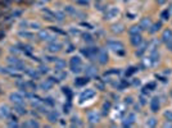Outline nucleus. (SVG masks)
I'll list each match as a JSON object with an SVG mask.
<instances>
[{
	"label": "nucleus",
	"mask_w": 172,
	"mask_h": 128,
	"mask_svg": "<svg viewBox=\"0 0 172 128\" xmlns=\"http://www.w3.org/2000/svg\"><path fill=\"white\" fill-rule=\"evenodd\" d=\"M107 45H108V48H109V49L114 50V51H117V53H121V54H123V49H125V46H123V44H122L121 41L109 40V41H108V42H107Z\"/></svg>",
	"instance_id": "f257e3e1"
},
{
	"label": "nucleus",
	"mask_w": 172,
	"mask_h": 128,
	"mask_svg": "<svg viewBox=\"0 0 172 128\" xmlns=\"http://www.w3.org/2000/svg\"><path fill=\"white\" fill-rule=\"evenodd\" d=\"M8 63L12 65L13 69H16V71H25V63L23 62H21L19 59H17V58H9L8 59Z\"/></svg>",
	"instance_id": "f03ea898"
},
{
	"label": "nucleus",
	"mask_w": 172,
	"mask_h": 128,
	"mask_svg": "<svg viewBox=\"0 0 172 128\" xmlns=\"http://www.w3.org/2000/svg\"><path fill=\"white\" fill-rule=\"evenodd\" d=\"M95 96V91L91 90V88H87V90H85L82 94L80 95V103H84L85 100H89V99H91Z\"/></svg>",
	"instance_id": "7ed1b4c3"
},
{
	"label": "nucleus",
	"mask_w": 172,
	"mask_h": 128,
	"mask_svg": "<svg viewBox=\"0 0 172 128\" xmlns=\"http://www.w3.org/2000/svg\"><path fill=\"white\" fill-rule=\"evenodd\" d=\"M96 59H98V62L100 63V64H105L108 62V54H107L105 50L99 49V53H98V55H96Z\"/></svg>",
	"instance_id": "20e7f679"
},
{
	"label": "nucleus",
	"mask_w": 172,
	"mask_h": 128,
	"mask_svg": "<svg viewBox=\"0 0 172 128\" xmlns=\"http://www.w3.org/2000/svg\"><path fill=\"white\" fill-rule=\"evenodd\" d=\"M10 101L12 103H14L16 105L18 104H23V96H22L21 94H18V92H14V94H10Z\"/></svg>",
	"instance_id": "39448f33"
},
{
	"label": "nucleus",
	"mask_w": 172,
	"mask_h": 128,
	"mask_svg": "<svg viewBox=\"0 0 172 128\" xmlns=\"http://www.w3.org/2000/svg\"><path fill=\"white\" fill-rule=\"evenodd\" d=\"M39 37L41 39V40H44V41L46 40V41H52V42H53V41H55V40H57V36L54 37V36H52V35L49 33L48 31H40Z\"/></svg>",
	"instance_id": "423d86ee"
},
{
	"label": "nucleus",
	"mask_w": 172,
	"mask_h": 128,
	"mask_svg": "<svg viewBox=\"0 0 172 128\" xmlns=\"http://www.w3.org/2000/svg\"><path fill=\"white\" fill-rule=\"evenodd\" d=\"M60 49H62V44L57 42V41H53V42L48 45V50L50 53H58V51H60Z\"/></svg>",
	"instance_id": "0eeeda50"
},
{
	"label": "nucleus",
	"mask_w": 172,
	"mask_h": 128,
	"mask_svg": "<svg viewBox=\"0 0 172 128\" xmlns=\"http://www.w3.org/2000/svg\"><path fill=\"white\" fill-rule=\"evenodd\" d=\"M99 119H100V117H99V114H98L96 112H89V113H87V120L91 123V124L98 123Z\"/></svg>",
	"instance_id": "6e6552de"
},
{
	"label": "nucleus",
	"mask_w": 172,
	"mask_h": 128,
	"mask_svg": "<svg viewBox=\"0 0 172 128\" xmlns=\"http://www.w3.org/2000/svg\"><path fill=\"white\" fill-rule=\"evenodd\" d=\"M118 8H109V10L107 12V14H105V19H112V18H114L118 16Z\"/></svg>",
	"instance_id": "1a4fd4ad"
},
{
	"label": "nucleus",
	"mask_w": 172,
	"mask_h": 128,
	"mask_svg": "<svg viewBox=\"0 0 172 128\" xmlns=\"http://www.w3.org/2000/svg\"><path fill=\"white\" fill-rule=\"evenodd\" d=\"M143 42V39L140 35H132L131 36V44L134 45V46H139V45H141Z\"/></svg>",
	"instance_id": "9d476101"
},
{
	"label": "nucleus",
	"mask_w": 172,
	"mask_h": 128,
	"mask_svg": "<svg viewBox=\"0 0 172 128\" xmlns=\"http://www.w3.org/2000/svg\"><path fill=\"white\" fill-rule=\"evenodd\" d=\"M140 27H141V30H148L152 27V22L149 18H143L141 22H140Z\"/></svg>",
	"instance_id": "9b49d317"
},
{
	"label": "nucleus",
	"mask_w": 172,
	"mask_h": 128,
	"mask_svg": "<svg viewBox=\"0 0 172 128\" xmlns=\"http://www.w3.org/2000/svg\"><path fill=\"white\" fill-rule=\"evenodd\" d=\"M48 119L50 120L52 123H54V122H57L58 119H59V114H58L55 110H52V112H49L48 113Z\"/></svg>",
	"instance_id": "f8f14e48"
},
{
	"label": "nucleus",
	"mask_w": 172,
	"mask_h": 128,
	"mask_svg": "<svg viewBox=\"0 0 172 128\" xmlns=\"http://www.w3.org/2000/svg\"><path fill=\"white\" fill-rule=\"evenodd\" d=\"M150 109H152V112H158V109H159V100H158V97H153L152 99Z\"/></svg>",
	"instance_id": "ddd939ff"
},
{
	"label": "nucleus",
	"mask_w": 172,
	"mask_h": 128,
	"mask_svg": "<svg viewBox=\"0 0 172 128\" xmlns=\"http://www.w3.org/2000/svg\"><path fill=\"white\" fill-rule=\"evenodd\" d=\"M85 72H86V74H87V76H96L98 69L94 65H87V67H86V69H85Z\"/></svg>",
	"instance_id": "4468645a"
},
{
	"label": "nucleus",
	"mask_w": 172,
	"mask_h": 128,
	"mask_svg": "<svg viewBox=\"0 0 172 128\" xmlns=\"http://www.w3.org/2000/svg\"><path fill=\"white\" fill-rule=\"evenodd\" d=\"M0 115L1 117H9L10 115V110H9V108L7 105H1V106H0Z\"/></svg>",
	"instance_id": "2eb2a0df"
},
{
	"label": "nucleus",
	"mask_w": 172,
	"mask_h": 128,
	"mask_svg": "<svg viewBox=\"0 0 172 128\" xmlns=\"http://www.w3.org/2000/svg\"><path fill=\"white\" fill-rule=\"evenodd\" d=\"M40 87H41L43 90H45V91H48V90H50L53 87V82L50 80H46V81H44L43 83L40 85Z\"/></svg>",
	"instance_id": "dca6fc26"
},
{
	"label": "nucleus",
	"mask_w": 172,
	"mask_h": 128,
	"mask_svg": "<svg viewBox=\"0 0 172 128\" xmlns=\"http://www.w3.org/2000/svg\"><path fill=\"white\" fill-rule=\"evenodd\" d=\"M134 122H135V115H134V114H130V115L126 118V120L123 122V126L125 127H130Z\"/></svg>",
	"instance_id": "f3484780"
},
{
	"label": "nucleus",
	"mask_w": 172,
	"mask_h": 128,
	"mask_svg": "<svg viewBox=\"0 0 172 128\" xmlns=\"http://www.w3.org/2000/svg\"><path fill=\"white\" fill-rule=\"evenodd\" d=\"M162 39H163L166 42H167V41H171V40H172V31H171V30H166V31L163 32V36H162Z\"/></svg>",
	"instance_id": "a211bd4d"
},
{
	"label": "nucleus",
	"mask_w": 172,
	"mask_h": 128,
	"mask_svg": "<svg viewBox=\"0 0 172 128\" xmlns=\"http://www.w3.org/2000/svg\"><path fill=\"white\" fill-rule=\"evenodd\" d=\"M140 31H141V27L140 26H132L129 32H130V35L132 36V35H140Z\"/></svg>",
	"instance_id": "6ab92c4d"
},
{
	"label": "nucleus",
	"mask_w": 172,
	"mask_h": 128,
	"mask_svg": "<svg viewBox=\"0 0 172 128\" xmlns=\"http://www.w3.org/2000/svg\"><path fill=\"white\" fill-rule=\"evenodd\" d=\"M64 67H66V62L62 60V59H57V60H55V68H57V69L62 71Z\"/></svg>",
	"instance_id": "aec40b11"
},
{
	"label": "nucleus",
	"mask_w": 172,
	"mask_h": 128,
	"mask_svg": "<svg viewBox=\"0 0 172 128\" xmlns=\"http://www.w3.org/2000/svg\"><path fill=\"white\" fill-rule=\"evenodd\" d=\"M112 31L114 32V33H121V32H123V26L122 24H114L112 27Z\"/></svg>",
	"instance_id": "412c9836"
},
{
	"label": "nucleus",
	"mask_w": 172,
	"mask_h": 128,
	"mask_svg": "<svg viewBox=\"0 0 172 128\" xmlns=\"http://www.w3.org/2000/svg\"><path fill=\"white\" fill-rule=\"evenodd\" d=\"M66 12L69 13V14H73V16H82V14H80V13L76 10L75 8H72V7H66Z\"/></svg>",
	"instance_id": "4be33fe9"
},
{
	"label": "nucleus",
	"mask_w": 172,
	"mask_h": 128,
	"mask_svg": "<svg viewBox=\"0 0 172 128\" xmlns=\"http://www.w3.org/2000/svg\"><path fill=\"white\" fill-rule=\"evenodd\" d=\"M71 65H81V59L80 56H73L71 59Z\"/></svg>",
	"instance_id": "5701e85b"
},
{
	"label": "nucleus",
	"mask_w": 172,
	"mask_h": 128,
	"mask_svg": "<svg viewBox=\"0 0 172 128\" xmlns=\"http://www.w3.org/2000/svg\"><path fill=\"white\" fill-rule=\"evenodd\" d=\"M16 110H17V113L18 114H26L27 113V110L22 106V104H18V105H16Z\"/></svg>",
	"instance_id": "b1692460"
},
{
	"label": "nucleus",
	"mask_w": 172,
	"mask_h": 128,
	"mask_svg": "<svg viewBox=\"0 0 172 128\" xmlns=\"http://www.w3.org/2000/svg\"><path fill=\"white\" fill-rule=\"evenodd\" d=\"M89 82V80L87 78H77L75 81V83L77 85V86H82V85H85V83H87Z\"/></svg>",
	"instance_id": "393cba45"
},
{
	"label": "nucleus",
	"mask_w": 172,
	"mask_h": 128,
	"mask_svg": "<svg viewBox=\"0 0 172 128\" xmlns=\"http://www.w3.org/2000/svg\"><path fill=\"white\" fill-rule=\"evenodd\" d=\"M27 73H28V74L32 77V78H39V77H40V73H39L37 71H31V69H28V71H27Z\"/></svg>",
	"instance_id": "a878e982"
},
{
	"label": "nucleus",
	"mask_w": 172,
	"mask_h": 128,
	"mask_svg": "<svg viewBox=\"0 0 172 128\" xmlns=\"http://www.w3.org/2000/svg\"><path fill=\"white\" fill-rule=\"evenodd\" d=\"M155 124H157V119H155V118H150V119L146 122V126L148 127H154Z\"/></svg>",
	"instance_id": "bb28decb"
},
{
	"label": "nucleus",
	"mask_w": 172,
	"mask_h": 128,
	"mask_svg": "<svg viewBox=\"0 0 172 128\" xmlns=\"http://www.w3.org/2000/svg\"><path fill=\"white\" fill-rule=\"evenodd\" d=\"M146 46H148V45L146 44H143L141 45V46H140V49H139V51H136V54H138V55L140 56V55H143V53L144 51H145V49H146Z\"/></svg>",
	"instance_id": "cd10ccee"
},
{
	"label": "nucleus",
	"mask_w": 172,
	"mask_h": 128,
	"mask_svg": "<svg viewBox=\"0 0 172 128\" xmlns=\"http://www.w3.org/2000/svg\"><path fill=\"white\" fill-rule=\"evenodd\" d=\"M71 71L73 73H80L82 69H81V65H71Z\"/></svg>",
	"instance_id": "c85d7f7f"
},
{
	"label": "nucleus",
	"mask_w": 172,
	"mask_h": 128,
	"mask_svg": "<svg viewBox=\"0 0 172 128\" xmlns=\"http://www.w3.org/2000/svg\"><path fill=\"white\" fill-rule=\"evenodd\" d=\"M111 108V103H104V105H103V113L104 114H107L108 113V109Z\"/></svg>",
	"instance_id": "c756f323"
},
{
	"label": "nucleus",
	"mask_w": 172,
	"mask_h": 128,
	"mask_svg": "<svg viewBox=\"0 0 172 128\" xmlns=\"http://www.w3.org/2000/svg\"><path fill=\"white\" fill-rule=\"evenodd\" d=\"M19 36L21 37H34L32 36V33H28V32H19Z\"/></svg>",
	"instance_id": "7c9ffc66"
},
{
	"label": "nucleus",
	"mask_w": 172,
	"mask_h": 128,
	"mask_svg": "<svg viewBox=\"0 0 172 128\" xmlns=\"http://www.w3.org/2000/svg\"><path fill=\"white\" fill-rule=\"evenodd\" d=\"M164 117H166L168 120H171V122H172V112H171V110H167V112L164 113Z\"/></svg>",
	"instance_id": "2f4dec72"
},
{
	"label": "nucleus",
	"mask_w": 172,
	"mask_h": 128,
	"mask_svg": "<svg viewBox=\"0 0 172 128\" xmlns=\"http://www.w3.org/2000/svg\"><path fill=\"white\" fill-rule=\"evenodd\" d=\"M26 126H30V127H39V123L35 122V120H30Z\"/></svg>",
	"instance_id": "473e14b6"
},
{
	"label": "nucleus",
	"mask_w": 172,
	"mask_h": 128,
	"mask_svg": "<svg viewBox=\"0 0 172 128\" xmlns=\"http://www.w3.org/2000/svg\"><path fill=\"white\" fill-rule=\"evenodd\" d=\"M161 28V23H157V24H154V26H153V28L150 30V32H155V31H158V30H159Z\"/></svg>",
	"instance_id": "72a5a7b5"
},
{
	"label": "nucleus",
	"mask_w": 172,
	"mask_h": 128,
	"mask_svg": "<svg viewBox=\"0 0 172 128\" xmlns=\"http://www.w3.org/2000/svg\"><path fill=\"white\" fill-rule=\"evenodd\" d=\"M84 39H85V41H89V42H91V41H93L91 35H89V33H87V35L85 33V35H84Z\"/></svg>",
	"instance_id": "f704fd0d"
},
{
	"label": "nucleus",
	"mask_w": 172,
	"mask_h": 128,
	"mask_svg": "<svg viewBox=\"0 0 172 128\" xmlns=\"http://www.w3.org/2000/svg\"><path fill=\"white\" fill-rule=\"evenodd\" d=\"M39 69H40V73H48V67L46 65H41Z\"/></svg>",
	"instance_id": "c9c22d12"
},
{
	"label": "nucleus",
	"mask_w": 172,
	"mask_h": 128,
	"mask_svg": "<svg viewBox=\"0 0 172 128\" xmlns=\"http://www.w3.org/2000/svg\"><path fill=\"white\" fill-rule=\"evenodd\" d=\"M168 16H170L168 10H164L163 13H162V18H163V19H168Z\"/></svg>",
	"instance_id": "e433bc0d"
},
{
	"label": "nucleus",
	"mask_w": 172,
	"mask_h": 128,
	"mask_svg": "<svg viewBox=\"0 0 172 128\" xmlns=\"http://www.w3.org/2000/svg\"><path fill=\"white\" fill-rule=\"evenodd\" d=\"M135 71H136V68H130V69H129L127 72H126V74H127V76H130V74H132V73H134Z\"/></svg>",
	"instance_id": "4c0bfd02"
},
{
	"label": "nucleus",
	"mask_w": 172,
	"mask_h": 128,
	"mask_svg": "<svg viewBox=\"0 0 172 128\" xmlns=\"http://www.w3.org/2000/svg\"><path fill=\"white\" fill-rule=\"evenodd\" d=\"M63 92H64V94H67V95H68V97H71V91H69V88H67V87H64V88H63Z\"/></svg>",
	"instance_id": "58836bf2"
},
{
	"label": "nucleus",
	"mask_w": 172,
	"mask_h": 128,
	"mask_svg": "<svg viewBox=\"0 0 172 128\" xmlns=\"http://www.w3.org/2000/svg\"><path fill=\"white\" fill-rule=\"evenodd\" d=\"M78 4H85V5H89V0H77Z\"/></svg>",
	"instance_id": "ea45409f"
},
{
	"label": "nucleus",
	"mask_w": 172,
	"mask_h": 128,
	"mask_svg": "<svg viewBox=\"0 0 172 128\" xmlns=\"http://www.w3.org/2000/svg\"><path fill=\"white\" fill-rule=\"evenodd\" d=\"M55 17H57V19H63V14H62V13H55Z\"/></svg>",
	"instance_id": "a19ab883"
},
{
	"label": "nucleus",
	"mask_w": 172,
	"mask_h": 128,
	"mask_svg": "<svg viewBox=\"0 0 172 128\" xmlns=\"http://www.w3.org/2000/svg\"><path fill=\"white\" fill-rule=\"evenodd\" d=\"M69 108H71V105H69V104L64 105V113H68V112H69Z\"/></svg>",
	"instance_id": "79ce46f5"
},
{
	"label": "nucleus",
	"mask_w": 172,
	"mask_h": 128,
	"mask_svg": "<svg viewBox=\"0 0 172 128\" xmlns=\"http://www.w3.org/2000/svg\"><path fill=\"white\" fill-rule=\"evenodd\" d=\"M46 60H49V62H55V60H57V58H53V56H46Z\"/></svg>",
	"instance_id": "37998d69"
},
{
	"label": "nucleus",
	"mask_w": 172,
	"mask_h": 128,
	"mask_svg": "<svg viewBox=\"0 0 172 128\" xmlns=\"http://www.w3.org/2000/svg\"><path fill=\"white\" fill-rule=\"evenodd\" d=\"M167 48H170V50H172V40L167 41Z\"/></svg>",
	"instance_id": "c03bdc74"
},
{
	"label": "nucleus",
	"mask_w": 172,
	"mask_h": 128,
	"mask_svg": "<svg viewBox=\"0 0 172 128\" xmlns=\"http://www.w3.org/2000/svg\"><path fill=\"white\" fill-rule=\"evenodd\" d=\"M163 126H164V127H172V124H171V123H164Z\"/></svg>",
	"instance_id": "a18cd8bd"
},
{
	"label": "nucleus",
	"mask_w": 172,
	"mask_h": 128,
	"mask_svg": "<svg viewBox=\"0 0 172 128\" xmlns=\"http://www.w3.org/2000/svg\"><path fill=\"white\" fill-rule=\"evenodd\" d=\"M131 100H132V99H131V97H129V99H126V103H129V104H130V103H131Z\"/></svg>",
	"instance_id": "49530a36"
}]
</instances>
